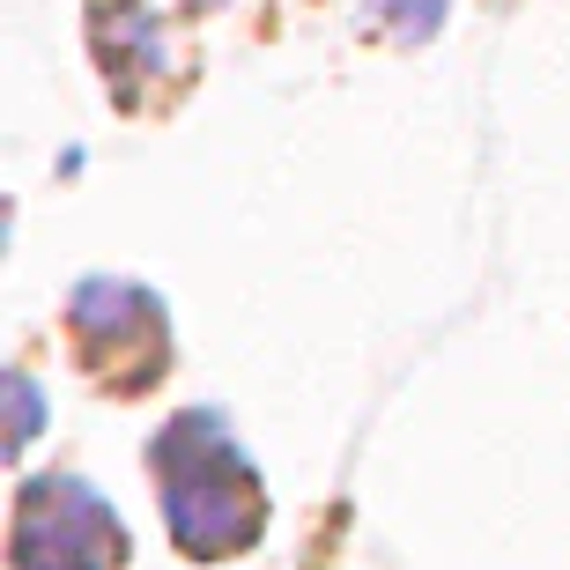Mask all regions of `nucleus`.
Wrapping results in <instances>:
<instances>
[{
    "mask_svg": "<svg viewBox=\"0 0 570 570\" xmlns=\"http://www.w3.org/2000/svg\"><path fill=\"white\" fill-rule=\"evenodd\" d=\"M156 474H164V519L193 556H237L259 541L267 527L259 474L215 415H178L156 438Z\"/></svg>",
    "mask_w": 570,
    "mask_h": 570,
    "instance_id": "nucleus-1",
    "label": "nucleus"
},
{
    "mask_svg": "<svg viewBox=\"0 0 570 570\" xmlns=\"http://www.w3.org/2000/svg\"><path fill=\"white\" fill-rule=\"evenodd\" d=\"M127 563V527L89 482H30L16 504V570H111Z\"/></svg>",
    "mask_w": 570,
    "mask_h": 570,
    "instance_id": "nucleus-2",
    "label": "nucleus"
},
{
    "mask_svg": "<svg viewBox=\"0 0 570 570\" xmlns=\"http://www.w3.org/2000/svg\"><path fill=\"white\" fill-rule=\"evenodd\" d=\"M119 30L97 22V45H105V67L111 75H164V22L148 16L141 0H105Z\"/></svg>",
    "mask_w": 570,
    "mask_h": 570,
    "instance_id": "nucleus-3",
    "label": "nucleus"
},
{
    "mask_svg": "<svg viewBox=\"0 0 570 570\" xmlns=\"http://www.w3.org/2000/svg\"><path fill=\"white\" fill-rule=\"evenodd\" d=\"M438 16H444V0H379L385 38H401V45L430 38V30H438Z\"/></svg>",
    "mask_w": 570,
    "mask_h": 570,
    "instance_id": "nucleus-4",
    "label": "nucleus"
},
{
    "mask_svg": "<svg viewBox=\"0 0 570 570\" xmlns=\"http://www.w3.org/2000/svg\"><path fill=\"white\" fill-rule=\"evenodd\" d=\"M38 415H45V407H38V385H30V371H8V444H16V452L38 438Z\"/></svg>",
    "mask_w": 570,
    "mask_h": 570,
    "instance_id": "nucleus-5",
    "label": "nucleus"
}]
</instances>
